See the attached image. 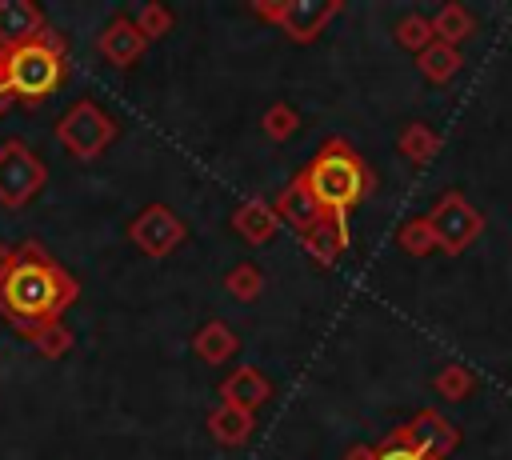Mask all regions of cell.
Wrapping results in <instances>:
<instances>
[{
	"label": "cell",
	"mask_w": 512,
	"mask_h": 460,
	"mask_svg": "<svg viewBox=\"0 0 512 460\" xmlns=\"http://www.w3.org/2000/svg\"><path fill=\"white\" fill-rule=\"evenodd\" d=\"M76 296L80 284L48 256L40 240H24V244L0 240V316L20 336H32L36 328L60 320Z\"/></svg>",
	"instance_id": "cell-1"
},
{
	"label": "cell",
	"mask_w": 512,
	"mask_h": 460,
	"mask_svg": "<svg viewBox=\"0 0 512 460\" xmlns=\"http://www.w3.org/2000/svg\"><path fill=\"white\" fill-rule=\"evenodd\" d=\"M64 72H68V52L56 32L20 48H0V100L36 108L64 84Z\"/></svg>",
	"instance_id": "cell-2"
},
{
	"label": "cell",
	"mask_w": 512,
	"mask_h": 460,
	"mask_svg": "<svg viewBox=\"0 0 512 460\" xmlns=\"http://www.w3.org/2000/svg\"><path fill=\"white\" fill-rule=\"evenodd\" d=\"M300 180H304V188L316 196V204H320L324 212H344V216H348V208H356V204L364 200V192L372 188V176H368L364 160H360L344 140H328V144L316 152V160L300 172Z\"/></svg>",
	"instance_id": "cell-3"
},
{
	"label": "cell",
	"mask_w": 512,
	"mask_h": 460,
	"mask_svg": "<svg viewBox=\"0 0 512 460\" xmlns=\"http://www.w3.org/2000/svg\"><path fill=\"white\" fill-rule=\"evenodd\" d=\"M56 140L64 152L76 160H96L112 140H116V120L96 104V100H76L60 120H56Z\"/></svg>",
	"instance_id": "cell-4"
},
{
	"label": "cell",
	"mask_w": 512,
	"mask_h": 460,
	"mask_svg": "<svg viewBox=\"0 0 512 460\" xmlns=\"http://www.w3.org/2000/svg\"><path fill=\"white\" fill-rule=\"evenodd\" d=\"M48 184V164L24 144V140H0V204L24 208L32 204Z\"/></svg>",
	"instance_id": "cell-5"
},
{
	"label": "cell",
	"mask_w": 512,
	"mask_h": 460,
	"mask_svg": "<svg viewBox=\"0 0 512 460\" xmlns=\"http://www.w3.org/2000/svg\"><path fill=\"white\" fill-rule=\"evenodd\" d=\"M432 236H436V248H448V252H464L480 232H484V216L460 196V192H448L436 200V208L424 216Z\"/></svg>",
	"instance_id": "cell-6"
},
{
	"label": "cell",
	"mask_w": 512,
	"mask_h": 460,
	"mask_svg": "<svg viewBox=\"0 0 512 460\" xmlns=\"http://www.w3.org/2000/svg\"><path fill=\"white\" fill-rule=\"evenodd\" d=\"M456 428L440 416V412H420V416H412L404 428H396L392 436H388V444H400V448H412V452H420L424 460H448V452L456 448Z\"/></svg>",
	"instance_id": "cell-7"
},
{
	"label": "cell",
	"mask_w": 512,
	"mask_h": 460,
	"mask_svg": "<svg viewBox=\"0 0 512 460\" xmlns=\"http://www.w3.org/2000/svg\"><path fill=\"white\" fill-rule=\"evenodd\" d=\"M128 240H132L144 256L160 260V256H168V252L184 240V220H180L172 208H164V204H148V208L128 224Z\"/></svg>",
	"instance_id": "cell-8"
},
{
	"label": "cell",
	"mask_w": 512,
	"mask_h": 460,
	"mask_svg": "<svg viewBox=\"0 0 512 460\" xmlns=\"http://www.w3.org/2000/svg\"><path fill=\"white\" fill-rule=\"evenodd\" d=\"M48 32L52 28L32 0H0V48H20Z\"/></svg>",
	"instance_id": "cell-9"
},
{
	"label": "cell",
	"mask_w": 512,
	"mask_h": 460,
	"mask_svg": "<svg viewBox=\"0 0 512 460\" xmlns=\"http://www.w3.org/2000/svg\"><path fill=\"white\" fill-rule=\"evenodd\" d=\"M144 48H148V40H144L140 28L132 24V16L108 20L104 32L96 36V52H100L108 64H116V68H132V64L144 56Z\"/></svg>",
	"instance_id": "cell-10"
},
{
	"label": "cell",
	"mask_w": 512,
	"mask_h": 460,
	"mask_svg": "<svg viewBox=\"0 0 512 460\" xmlns=\"http://www.w3.org/2000/svg\"><path fill=\"white\" fill-rule=\"evenodd\" d=\"M340 12V0H292V4H280L276 12V24L292 36V40H312L332 16Z\"/></svg>",
	"instance_id": "cell-11"
},
{
	"label": "cell",
	"mask_w": 512,
	"mask_h": 460,
	"mask_svg": "<svg viewBox=\"0 0 512 460\" xmlns=\"http://www.w3.org/2000/svg\"><path fill=\"white\" fill-rule=\"evenodd\" d=\"M308 256L316 264H336V256L348 248V216L344 212H324L308 232H300Z\"/></svg>",
	"instance_id": "cell-12"
},
{
	"label": "cell",
	"mask_w": 512,
	"mask_h": 460,
	"mask_svg": "<svg viewBox=\"0 0 512 460\" xmlns=\"http://www.w3.org/2000/svg\"><path fill=\"white\" fill-rule=\"evenodd\" d=\"M272 216H276V224H288V228H296V232H308V228L324 216V208L316 204V196H312V192L304 188V180L296 176L284 192H276Z\"/></svg>",
	"instance_id": "cell-13"
},
{
	"label": "cell",
	"mask_w": 512,
	"mask_h": 460,
	"mask_svg": "<svg viewBox=\"0 0 512 460\" xmlns=\"http://www.w3.org/2000/svg\"><path fill=\"white\" fill-rule=\"evenodd\" d=\"M268 396H272V384H268V376L256 372V368H236V372L220 384V404H232V408H240V412H256Z\"/></svg>",
	"instance_id": "cell-14"
},
{
	"label": "cell",
	"mask_w": 512,
	"mask_h": 460,
	"mask_svg": "<svg viewBox=\"0 0 512 460\" xmlns=\"http://www.w3.org/2000/svg\"><path fill=\"white\" fill-rule=\"evenodd\" d=\"M236 332L224 324V320H208L204 328H196V336H192V352L200 356V360H208V364H224V360H232L236 356Z\"/></svg>",
	"instance_id": "cell-15"
},
{
	"label": "cell",
	"mask_w": 512,
	"mask_h": 460,
	"mask_svg": "<svg viewBox=\"0 0 512 460\" xmlns=\"http://www.w3.org/2000/svg\"><path fill=\"white\" fill-rule=\"evenodd\" d=\"M232 224H236V232H240L248 244H264V240H272V232L280 228L276 216H272V204H264V200H244V204L236 208Z\"/></svg>",
	"instance_id": "cell-16"
},
{
	"label": "cell",
	"mask_w": 512,
	"mask_h": 460,
	"mask_svg": "<svg viewBox=\"0 0 512 460\" xmlns=\"http://www.w3.org/2000/svg\"><path fill=\"white\" fill-rule=\"evenodd\" d=\"M208 432L216 444L232 448V444H244L248 432H252V412H240L232 404H220L216 412H208Z\"/></svg>",
	"instance_id": "cell-17"
},
{
	"label": "cell",
	"mask_w": 512,
	"mask_h": 460,
	"mask_svg": "<svg viewBox=\"0 0 512 460\" xmlns=\"http://www.w3.org/2000/svg\"><path fill=\"white\" fill-rule=\"evenodd\" d=\"M428 24H432V40H440V44L456 48V44L472 32V12H468L464 4H444Z\"/></svg>",
	"instance_id": "cell-18"
},
{
	"label": "cell",
	"mask_w": 512,
	"mask_h": 460,
	"mask_svg": "<svg viewBox=\"0 0 512 460\" xmlns=\"http://www.w3.org/2000/svg\"><path fill=\"white\" fill-rule=\"evenodd\" d=\"M420 56V72L428 76V80H436V84H444V80H452L456 72H460V48H448V44H440V40H432L424 52H416Z\"/></svg>",
	"instance_id": "cell-19"
},
{
	"label": "cell",
	"mask_w": 512,
	"mask_h": 460,
	"mask_svg": "<svg viewBox=\"0 0 512 460\" xmlns=\"http://www.w3.org/2000/svg\"><path fill=\"white\" fill-rule=\"evenodd\" d=\"M44 360H60L68 348H72V328L64 324V320H52V324H44V328H36L32 336H24Z\"/></svg>",
	"instance_id": "cell-20"
},
{
	"label": "cell",
	"mask_w": 512,
	"mask_h": 460,
	"mask_svg": "<svg viewBox=\"0 0 512 460\" xmlns=\"http://www.w3.org/2000/svg\"><path fill=\"white\" fill-rule=\"evenodd\" d=\"M436 148H440V136H436L428 124H408V128L400 132V152H404L408 160H416V164L432 160Z\"/></svg>",
	"instance_id": "cell-21"
},
{
	"label": "cell",
	"mask_w": 512,
	"mask_h": 460,
	"mask_svg": "<svg viewBox=\"0 0 512 460\" xmlns=\"http://www.w3.org/2000/svg\"><path fill=\"white\" fill-rule=\"evenodd\" d=\"M224 288L236 296V300H256L260 296V288H264V272L256 268V264H236L228 276H224Z\"/></svg>",
	"instance_id": "cell-22"
},
{
	"label": "cell",
	"mask_w": 512,
	"mask_h": 460,
	"mask_svg": "<svg viewBox=\"0 0 512 460\" xmlns=\"http://www.w3.org/2000/svg\"><path fill=\"white\" fill-rule=\"evenodd\" d=\"M396 240H400V248H404L408 256H428V252L436 248V236H432V228H428V220H424V216H416V220L400 224Z\"/></svg>",
	"instance_id": "cell-23"
},
{
	"label": "cell",
	"mask_w": 512,
	"mask_h": 460,
	"mask_svg": "<svg viewBox=\"0 0 512 460\" xmlns=\"http://www.w3.org/2000/svg\"><path fill=\"white\" fill-rule=\"evenodd\" d=\"M396 40H400L408 52H424V48L432 44V24H428V16L408 12V16L396 24Z\"/></svg>",
	"instance_id": "cell-24"
},
{
	"label": "cell",
	"mask_w": 512,
	"mask_h": 460,
	"mask_svg": "<svg viewBox=\"0 0 512 460\" xmlns=\"http://www.w3.org/2000/svg\"><path fill=\"white\" fill-rule=\"evenodd\" d=\"M132 24L140 28L144 40H160V36L172 32V12H168L164 4H144V8L132 16Z\"/></svg>",
	"instance_id": "cell-25"
},
{
	"label": "cell",
	"mask_w": 512,
	"mask_h": 460,
	"mask_svg": "<svg viewBox=\"0 0 512 460\" xmlns=\"http://www.w3.org/2000/svg\"><path fill=\"white\" fill-rule=\"evenodd\" d=\"M436 388H440V396H448V400H464V396L476 388V376H472L464 364H448V368L436 376Z\"/></svg>",
	"instance_id": "cell-26"
},
{
	"label": "cell",
	"mask_w": 512,
	"mask_h": 460,
	"mask_svg": "<svg viewBox=\"0 0 512 460\" xmlns=\"http://www.w3.org/2000/svg\"><path fill=\"white\" fill-rule=\"evenodd\" d=\"M296 128H300L296 108H288V104H272V108L264 112V132H268L272 140H288Z\"/></svg>",
	"instance_id": "cell-27"
},
{
	"label": "cell",
	"mask_w": 512,
	"mask_h": 460,
	"mask_svg": "<svg viewBox=\"0 0 512 460\" xmlns=\"http://www.w3.org/2000/svg\"><path fill=\"white\" fill-rule=\"evenodd\" d=\"M376 460H424V456L412 452V448H400V444H388L384 440V448H376Z\"/></svg>",
	"instance_id": "cell-28"
},
{
	"label": "cell",
	"mask_w": 512,
	"mask_h": 460,
	"mask_svg": "<svg viewBox=\"0 0 512 460\" xmlns=\"http://www.w3.org/2000/svg\"><path fill=\"white\" fill-rule=\"evenodd\" d=\"M340 460H376V448H364V444H356V448H348Z\"/></svg>",
	"instance_id": "cell-29"
}]
</instances>
